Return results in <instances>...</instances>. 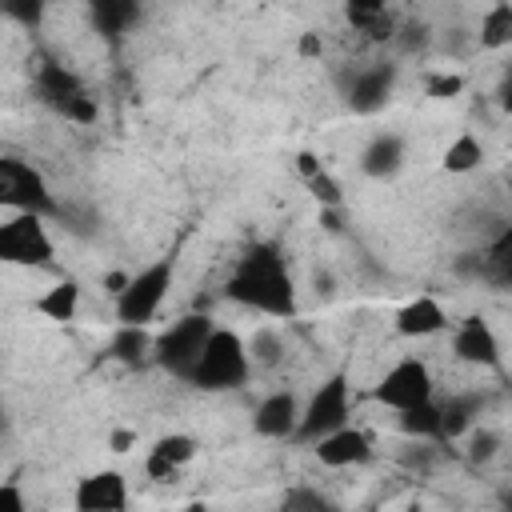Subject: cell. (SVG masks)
Segmentation results:
<instances>
[{"label":"cell","instance_id":"obj_1","mask_svg":"<svg viewBox=\"0 0 512 512\" xmlns=\"http://www.w3.org/2000/svg\"><path fill=\"white\" fill-rule=\"evenodd\" d=\"M224 296L260 316H296V284L276 244H252L244 256H236V264L224 276Z\"/></svg>","mask_w":512,"mask_h":512},{"label":"cell","instance_id":"obj_2","mask_svg":"<svg viewBox=\"0 0 512 512\" xmlns=\"http://www.w3.org/2000/svg\"><path fill=\"white\" fill-rule=\"evenodd\" d=\"M248 380H252V360H248L244 336L212 324L192 372L184 376V384H192L196 392H240Z\"/></svg>","mask_w":512,"mask_h":512},{"label":"cell","instance_id":"obj_3","mask_svg":"<svg viewBox=\"0 0 512 512\" xmlns=\"http://www.w3.org/2000/svg\"><path fill=\"white\" fill-rule=\"evenodd\" d=\"M32 92H36V100H40L44 108H52V112H56L60 120H68V124L88 128V124H96V116H100L96 96L88 92V84H84L68 64H60V60H52V56H36V64H32Z\"/></svg>","mask_w":512,"mask_h":512},{"label":"cell","instance_id":"obj_4","mask_svg":"<svg viewBox=\"0 0 512 512\" xmlns=\"http://www.w3.org/2000/svg\"><path fill=\"white\" fill-rule=\"evenodd\" d=\"M348 420H352V380H348V372H332L312 388L308 400H300V420H296L292 440L312 444Z\"/></svg>","mask_w":512,"mask_h":512},{"label":"cell","instance_id":"obj_5","mask_svg":"<svg viewBox=\"0 0 512 512\" xmlns=\"http://www.w3.org/2000/svg\"><path fill=\"white\" fill-rule=\"evenodd\" d=\"M0 264L12 268H52L56 240L48 232V216L40 212H12L0 220Z\"/></svg>","mask_w":512,"mask_h":512},{"label":"cell","instance_id":"obj_6","mask_svg":"<svg viewBox=\"0 0 512 512\" xmlns=\"http://www.w3.org/2000/svg\"><path fill=\"white\" fill-rule=\"evenodd\" d=\"M172 272H176L172 256L152 260V264H144L140 272H132L128 284L120 288V296H112L116 320H120V324H152V316H156L160 304L168 300Z\"/></svg>","mask_w":512,"mask_h":512},{"label":"cell","instance_id":"obj_7","mask_svg":"<svg viewBox=\"0 0 512 512\" xmlns=\"http://www.w3.org/2000/svg\"><path fill=\"white\" fill-rule=\"evenodd\" d=\"M212 324L216 320L204 316V312H188V316L172 320L168 328H160V336H152V364H160L168 376L184 380L192 372V364H196Z\"/></svg>","mask_w":512,"mask_h":512},{"label":"cell","instance_id":"obj_8","mask_svg":"<svg viewBox=\"0 0 512 512\" xmlns=\"http://www.w3.org/2000/svg\"><path fill=\"white\" fill-rule=\"evenodd\" d=\"M0 208L8 212H40L56 216V196L48 192L44 172L32 160L20 156H0Z\"/></svg>","mask_w":512,"mask_h":512},{"label":"cell","instance_id":"obj_9","mask_svg":"<svg viewBox=\"0 0 512 512\" xmlns=\"http://www.w3.org/2000/svg\"><path fill=\"white\" fill-rule=\"evenodd\" d=\"M432 396H436V376H432V368L420 356H400L372 384V400L384 404V408H392V412L412 408V404H424Z\"/></svg>","mask_w":512,"mask_h":512},{"label":"cell","instance_id":"obj_10","mask_svg":"<svg viewBox=\"0 0 512 512\" xmlns=\"http://www.w3.org/2000/svg\"><path fill=\"white\" fill-rule=\"evenodd\" d=\"M312 452H316V460H320L324 468L344 472V468H360V464H368V460L376 456V440H372V432H364L360 424L348 420V424L324 432L320 440H312Z\"/></svg>","mask_w":512,"mask_h":512},{"label":"cell","instance_id":"obj_11","mask_svg":"<svg viewBox=\"0 0 512 512\" xmlns=\"http://www.w3.org/2000/svg\"><path fill=\"white\" fill-rule=\"evenodd\" d=\"M452 356L468 368H480V372H500L504 368L500 336L492 332V324L484 316H468L452 328Z\"/></svg>","mask_w":512,"mask_h":512},{"label":"cell","instance_id":"obj_12","mask_svg":"<svg viewBox=\"0 0 512 512\" xmlns=\"http://www.w3.org/2000/svg\"><path fill=\"white\" fill-rule=\"evenodd\" d=\"M128 500H132L128 476L116 468H100V472L80 476L76 492H72V504L80 512H120V508H128Z\"/></svg>","mask_w":512,"mask_h":512},{"label":"cell","instance_id":"obj_13","mask_svg":"<svg viewBox=\"0 0 512 512\" xmlns=\"http://www.w3.org/2000/svg\"><path fill=\"white\" fill-rule=\"evenodd\" d=\"M392 84H396V68L392 64H360V68H352V76L344 80L348 108L360 112V116L380 112L388 104V96H392Z\"/></svg>","mask_w":512,"mask_h":512},{"label":"cell","instance_id":"obj_14","mask_svg":"<svg viewBox=\"0 0 512 512\" xmlns=\"http://www.w3.org/2000/svg\"><path fill=\"white\" fill-rule=\"evenodd\" d=\"M296 420H300V396L292 388H276L252 408V432L264 440H292Z\"/></svg>","mask_w":512,"mask_h":512},{"label":"cell","instance_id":"obj_15","mask_svg":"<svg viewBox=\"0 0 512 512\" xmlns=\"http://www.w3.org/2000/svg\"><path fill=\"white\" fill-rule=\"evenodd\" d=\"M448 324H452V320H448V312H444V304H440L436 296H412V300L392 316V328H396V336H404V340H432V336H440Z\"/></svg>","mask_w":512,"mask_h":512},{"label":"cell","instance_id":"obj_16","mask_svg":"<svg viewBox=\"0 0 512 512\" xmlns=\"http://www.w3.org/2000/svg\"><path fill=\"white\" fill-rule=\"evenodd\" d=\"M84 8H88L92 32L104 36V40L128 36V32L140 24V12H144L140 0H84Z\"/></svg>","mask_w":512,"mask_h":512},{"label":"cell","instance_id":"obj_17","mask_svg":"<svg viewBox=\"0 0 512 512\" xmlns=\"http://www.w3.org/2000/svg\"><path fill=\"white\" fill-rule=\"evenodd\" d=\"M436 408H440V436L460 440L476 420H484L488 400H484V392L468 388V392H452L448 400H436Z\"/></svg>","mask_w":512,"mask_h":512},{"label":"cell","instance_id":"obj_18","mask_svg":"<svg viewBox=\"0 0 512 512\" xmlns=\"http://www.w3.org/2000/svg\"><path fill=\"white\" fill-rule=\"evenodd\" d=\"M404 168V140L396 132H376L360 152V172L372 180H388Z\"/></svg>","mask_w":512,"mask_h":512},{"label":"cell","instance_id":"obj_19","mask_svg":"<svg viewBox=\"0 0 512 512\" xmlns=\"http://www.w3.org/2000/svg\"><path fill=\"white\" fill-rule=\"evenodd\" d=\"M80 300H84L80 284H76L72 276H60V280H52V284L32 300V312L44 316V320H52V324H68V320H76Z\"/></svg>","mask_w":512,"mask_h":512},{"label":"cell","instance_id":"obj_20","mask_svg":"<svg viewBox=\"0 0 512 512\" xmlns=\"http://www.w3.org/2000/svg\"><path fill=\"white\" fill-rule=\"evenodd\" d=\"M396 428L404 440H440V408H436V396L424 400V404H412V408H400L396 412Z\"/></svg>","mask_w":512,"mask_h":512},{"label":"cell","instance_id":"obj_21","mask_svg":"<svg viewBox=\"0 0 512 512\" xmlns=\"http://www.w3.org/2000/svg\"><path fill=\"white\" fill-rule=\"evenodd\" d=\"M480 164H484V144H480L476 132H460V136H452V140L444 144L440 168H444L448 176H468V172H476Z\"/></svg>","mask_w":512,"mask_h":512},{"label":"cell","instance_id":"obj_22","mask_svg":"<svg viewBox=\"0 0 512 512\" xmlns=\"http://www.w3.org/2000/svg\"><path fill=\"white\" fill-rule=\"evenodd\" d=\"M480 48H488V52H500V48H508L512 44V4L508 0H496L484 16H480Z\"/></svg>","mask_w":512,"mask_h":512},{"label":"cell","instance_id":"obj_23","mask_svg":"<svg viewBox=\"0 0 512 512\" xmlns=\"http://www.w3.org/2000/svg\"><path fill=\"white\" fill-rule=\"evenodd\" d=\"M244 344H248L252 372H256V368H280L284 356H288V344H284V336H280L276 328H256Z\"/></svg>","mask_w":512,"mask_h":512},{"label":"cell","instance_id":"obj_24","mask_svg":"<svg viewBox=\"0 0 512 512\" xmlns=\"http://www.w3.org/2000/svg\"><path fill=\"white\" fill-rule=\"evenodd\" d=\"M196 452H200V444H196V436H188V432H164V436H156L152 448H148V456H156V460H164V464H172V468H180V472L196 460Z\"/></svg>","mask_w":512,"mask_h":512},{"label":"cell","instance_id":"obj_25","mask_svg":"<svg viewBox=\"0 0 512 512\" xmlns=\"http://www.w3.org/2000/svg\"><path fill=\"white\" fill-rule=\"evenodd\" d=\"M112 356L124 364H140L144 356H152V332L148 324H120L112 336Z\"/></svg>","mask_w":512,"mask_h":512},{"label":"cell","instance_id":"obj_26","mask_svg":"<svg viewBox=\"0 0 512 512\" xmlns=\"http://www.w3.org/2000/svg\"><path fill=\"white\" fill-rule=\"evenodd\" d=\"M460 440H464V456H468L472 464H488V460H496L500 448H504V436H500L492 424H484V420H476Z\"/></svg>","mask_w":512,"mask_h":512},{"label":"cell","instance_id":"obj_27","mask_svg":"<svg viewBox=\"0 0 512 512\" xmlns=\"http://www.w3.org/2000/svg\"><path fill=\"white\" fill-rule=\"evenodd\" d=\"M440 440H408L404 448H400V464L408 468V472H416V476H428V472H436L440 468V448H436Z\"/></svg>","mask_w":512,"mask_h":512},{"label":"cell","instance_id":"obj_28","mask_svg":"<svg viewBox=\"0 0 512 512\" xmlns=\"http://www.w3.org/2000/svg\"><path fill=\"white\" fill-rule=\"evenodd\" d=\"M384 12H392V0H344V20L352 24V32H364Z\"/></svg>","mask_w":512,"mask_h":512},{"label":"cell","instance_id":"obj_29","mask_svg":"<svg viewBox=\"0 0 512 512\" xmlns=\"http://www.w3.org/2000/svg\"><path fill=\"white\" fill-rule=\"evenodd\" d=\"M280 504L284 508H312V512H320V508H328V496L320 492V488H308V484H292L284 496H280Z\"/></svg>","mask_w":512,"mask_h":512},{"label":"cell","instance_id":"obj_30","mask_svg":"<svg viewBox=\"0 0 512 512\" xmlns=\"http://www.w3.org/2000/svg\"><path fill=\"white\" fill-rule=\"evenodd\" d=\"M44 8H48V0H0V12H4V16H12V20H16V24H24V28L40 24Z\"/></svg>","mask_w":512,"mask_h":512},{"label":"cell","instance_id":"obj_31","mask_svg":"<svg viewBox=\"0 0 512 512\" xmlns=\"http://www.w3.org/2000/svg\"><path fill=\"white\" fill-rule=\"evenodd\" d=\"M308 192L320 200V208H340V184L328 176V168H320V172H312L308 180Z\"/></svg>","mask_w":512,"mask_h":512},{"label":"cell","instance_id":"obj_32","mask_svg":"<svg viewBox=\"0 0 512 512\" xmlns=\"http://www.w3.org/2000/svg\"><path fill=\"white\" fill-rule=\"evenodd\" d=\"M460 92H464V76H456V72H432V76H428V96L452 100V96H460Z\"/></svg>","mask_w":512,"mask_h":512},{"label":"cell","instance_id":"obj_33","mask_svg":"<svg viewBox=\"0 0 512 512\" xmlns=\"http://www.w3.org/2000/svg\"><path fill=\"white\" fill-rule=\"evenodd\" d=\"M144 476L152 484H172V480H180V468H172V464H164L156 456H144Z\"/></svg>","mask_w":512,"mask_h":512},{"label":"cell","instance_id":"obj_34","mask_svg":"<svg viewBox=\"0 0 512 512\" xmlns=\"http://www.w3.org/2000/svg\"><path fill=\"white\" fill-rule=\"evenodd\" d=\"M24 508H28V500H24L20 484L16 480H0V512H24Z\"/></svg>","mask_w":512,"mask_h":512},{"label":"cell","instance_id":"obj_35","mask_svg":"<svg viewBox=\"0 0 512 512\" xmlns=\"http://www.w3.org/2000/svg\"><path fill=\"white\" fill-rule=\"evenodd\" d=\"M108 448L112 452H132L136 448V428H112L108 432Z\"/></svg>","mask_w":512,"mask_h":512},{"label":"cell","instance_id":"obj_36","mask_svg":"<svg viewBox=\"0 0 512 512\" xmlns=\"http://www.w3.org/2000/svg\"><path fill=\"white\" fill-rule=\"evenodd\" d=\"M320 168H324V160H320L316 152H300V156H296V172H300L304 180H308L312 172H320Z\"/></svg>","mask_w":512,"mask_h":512},{"label":"cell","instance_id":"obj_37","mask_svg":"<svg viewBox=\"0 0 512 512\" xmlns=\"http://www.w3.org/2000/svg\"><path fill=\"white\" fill-rule=\"evenodd\" d=\"M320 52H324L320 32H304V36H300V56H320Z\"/></svg>","mask_w":512,"mask_h":512},{"label":"cell","instance_id":"obj_38","mask_svg":"<svg viewBox=\"0 0 512 512\" xmlns=\"http://www.w3.org/2000/svg\"><path fill=\"white\" fill-rule=\"evenodd\" d=\"M124 284H128V272H108V276H104V292H108V296H120Z\"/></svg>","mask_w":512,"mask_h":512}]
</instances>
